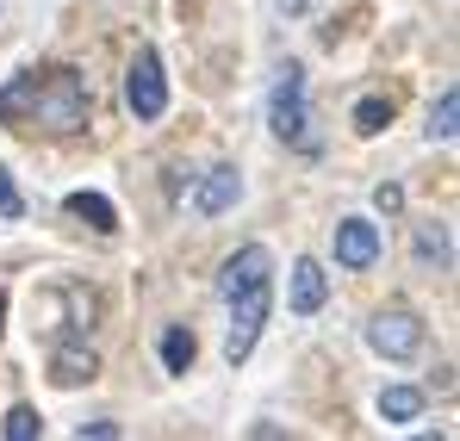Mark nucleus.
<instances>
[{
    "mask_svg": "<svg viewBox=\"0 0 460 441\" xmlns=\"http://www.w3.org/2000/svg\"><path fill=\"white\" fill-rule=\"evenodd\" d=\"M380 224L367 218H342L336 224V268H349V274H361V268H374L380 261Z\"/></svg>",
    "mask_w": 460,
    "mask_h": 441,
    "instance_id": "0eeeda50",
    "label": "nucleus"
},
{
    "mask_svg": "<svg viewBox=\"0 0 460 441\" xmlns=\"http://www.w3.org/2000/svg\"><path fill=\"white\" fill-rule=\"evenodd\" d=\"M268 125H274V137H280V144L317 155V131H311V106H305V69H299V63H287V69H280V81H274Z\"/></svg>",
    "mask_w": 460,
    "mask_h": 441,
    "instance_id": "f03ea898",
    "label": "nucleus"
},
{
    "mask_svg": "<svg viewBox=\"0 0 460 441\" xmlns=\"http://www.w3.org/2000/svg\"><path fill=\"white\" fill-rule=\"evenodd\" d=\"M261 280H274V255L261 249V243H249V249H236L225 261V274H218V298H236V293H249V287H261Z\"/></svg>",
    "mask_w": 460,
    "mask_h": 441,
    "instance_id": "6e6552de",
    "label": "nucleus"
},
{
    "mask_svg": "<svg viewBox=\"0 0 460 441\" xmlns=\"http://www.w3.org/2000/svg\"><path fill=\"white\" fill-rule=\"evenodd\" d=\"M236 199H243V174H236L230 162H218V168H206L199 187L187 193V212H193V218H225Z\"/></svg>",
    "mask_w": 460,
    "mask_h": 441,
    "instance_id": "423d86ee",
    "label": "nucleus"
},
{
    "mask_svg": "<svg viewBox=\"0 0 460 441\" xmlns=\"http://www.w3.org/2000/svg\"><path fill=\"white\" fill-rule=\"evenodd\" d=\"M75 436H93V441H112V436H119V423H112V417H93V423H81Z\"/></svg>",
    "mask_w": 460,
    "mask_h": 441,
    "instance_id": "aec40b11",
    "label": "nucleus"
},
{
    "mask_svg": "<svg viewBox=\"0 0 460 441\" xmlns=\"http://www.w3.org/2000/svg\"><path fill=\"white\" fill-rule=\"evenodd\" d=\"M25 206H19V187H13V174L0 168V218H19Z\"/></svg>",
    "mask_w": 460,
    "mask_h": 441,
    "instance_id": "6ab92c4d",
    "label": "nucleus"
},
{
    "mask_svg": "<svg viewBox=\"0 0 460 441\" xmlns=\"http://www.w3.org/2000/svg\"><path fill=\"white\" fill-rule=\"evenodd\" d=\"M323 298H330V274H323L311 255H305V261H293V311H299V317H317Z\"/></svg>",
    "mask_w": 460,
    "mask_h": 441,
    "instance_id": "9d476101",
    "label": "nucleus"
},
{
    "mask_svg": "<svg viewBox=\"0 0 460 441\" xmlns=\"http://www.w3.org/2000/svg\"><path fill=\"white\" fill-rule=\"evenodd\" d=\"M367 348L385 355V361H411V355L423 348V317H417V311H404V304L374 311V323H367Z\"/></svg>",
    "mask_w": 460,
    "mask_h": 441,
    "instance_id": "20e7f679",
    "label": "nucleus"
},
{
    "mask_svg": "<svg viewBox=\"0 0 460 441\" xmlns=\"http://www.w3.org/2000/svg\"><path fill=\"white\" fill-rule=\"evenodd\" d=\"M193 355H199L193 330H181V323H174V330L162 336V367H168V373H187V367H193Z\"/></svg>",
    "mask_w": 460,
    "mask_h": 441,
    "instance_id": "2eb2a0df",
    "label": "nucleus"
},
{
    "mask_svg": "<svg viewBox=\"0 0 460 441\" xmlns=\"http://www.w3.org/2000/svg\"><path fill=\"white\" fill-rule=\"evenodd\" d=\"M417 261H423V268H436V274H448V268H455V230H448L442 218L417 224Z\"/></svg>",
    "mask_w": 460,
    "mask_h": 441,
    "instance_id": "9b49d317",
    "label": "nucleus"
},
{
    "mask_svg": "<svg viewBox=\"0 0 460 441\" xmlns=\"http://www.w3.org/2000/svg\"><path fill=\"white\" fill-rule=\"evenodd\" d=\"M0 317H6V293H0Z\"/></svg>",
    "mask_w": 460,
    "mask_h": 441,
    "instance_id": "4be33fe9",
    "label": "nucleus"
},
{
    "mask_svg": "<svg viewBox=\"0 0 460 441\" xmlns=\"http://www.w3.org/2000/svg\"><path fill=\"white\" fill-rule=\"evenodd\" d=\"M274 6H280V13H299V6H305V0H274Z\"/></svg>",
    "mask_w": 460,
    "mask_h": 441,
    "instance_id": "412c9836",
    "label": "nucleus"
},
{
    "mask_svg": "<svg viewBox=\"0 0 460 441\" xmlns=\"http://www.w3.org/2000/svg\"><path fill=\"white\" fill-rule=\"evenodd\" d=\"M374 206H380L385 218H398V212H404V187H392V181H385V187H374Z\"/></svg>",
    "mask_w": 460,
    "mask_h": 441,
    "instance_id": "a211bd4d",
    "label": "nucleus"
},
{
    "mask_svg": "<svg viewBox=\"0 0 460 441\" xmlns=\"http://www.w3.org/2000/svg\"><path fill=\"white\" fill-rule=\"evenodd\" d=\"M380 417L385 423H417V417H423V392H417V385H385Z\"/></svg>",
    "mask_w": 460,
    "mask_h": 441,
    "instance_id": "ddd939ff",
    "label": "nucleus"
},
{
    "mask_svg": "<svg viewBox=\"0 0 460 441\" xmlns=\"http://www.w3.org/2000/svg\"><path fill=\"white\" fill-rule=\"evenodd\" d=\"M100 373V361H93V348L87 342H63L57 355H50V379L63 385V392H75V385H87Z\"/></svg>",
    "mask_w": 460,
    "mask_h": 441,
    "instance_id": "1a4fd4ad",
    "label": "nucleus"
},
{
    "mask_svg": "<svg viewBox=\"0 0 460 441\" xmlns=\"http://www.w3.org/2000/svg\"><path fill=\"white\" fill-rule=\"evenodd\" d=\"M0 436H6V441H38V436H44V417H38L31 404H13L6 423H0Z\"/></svg>",
    "mask_w": 460,
    "mask_h": 441,
    "instance_id": "dca6fc26",
    "label": "nucleus"
},
{
    "mask_svg": "<svg viewBox=\"0 0 460 441\" xmlns=\"http://www.w3.org/2000/svg\"><path fill=\"white\" fill-rule=\"evenodd\" d=\"M385 125H392V106H385V100H361V106H355V131H361V137H374Z\"/></svg>",
    "mask_w": 460,
    "mask_h": 441,
    "instance_id": "f3484780",
    "label": "nucleus"
},
{
    "mask_svg": "<svg viewBox=\"0 0 460 441\" xmlns=\"http://www.w3.org/2000/svg\"><path fill=\"white\" fill-rule=\"evenodd\" d=\"M268 311H274V280H261V287H249V293L230 298V330H225V361H249V348L261 342V330H268Z\"/></svg>",
    "mask_w": 460,
    "mask_h": 441,
    "instance_id": "7ed1b4c3",
    "label": "nucleus"
},
{
    "mask_svg": "<svg viewBox=\"0 0 460 441\" xmlns=\"http://www.w3.org/2000/svg\"><path fill=\"white\" fill-rule=\"evenodd\" d=\"M460 119V87H442V100H436V106H429V137H436V144H455V125Z\"/></svg>",
    "mask_w": 460,
    "mask_h": 441,
    "instance_id": "4468645a",
    "label": "nucleus"
},
{
    "mask_svg": "<svg viewBox=\"0 0 460 441\" xmlns=\"http://www.w3.org/2000/svg\"><path fill=\"white\" fill-rule=\"evenodd\" d=\"M125 106H131L144 125L168 112V75H162V57H155L150 44L137 50V63H131V75H125Z\"/></svg>",
    "mask_w": 460,
    "mask_h": 441,
    "instance_id": "39448f33",
    "label": "nucleus"
},
{
    "mask_svg": "<svg viewBox=\"0 0 460 441\" xmlns=\"http://www.w3.org/2000/svg\"><path fill=\"white\" fill-rule=\"evenodd\" d=\"M69 212H75V218H87L100 236H112V230H119V206H112L106 193H69Z\"/></svg>",
    "mask_w": 460,
    "mask_h": 441,
    "instance_id": "f8f14e48",
    "label": "nucleus"
},
{
    "mask_svg": "<svg viewBox=\"0 0 460 441\" xmlns=\"http://www.w3.org/2000/svg\"><path fill=\"white\" fill-rule=\"evenodd\" d=\"M87 112H93V100H87V81L75 69H31V75H13L6 87H0V119L13 125V131H31V125H44V131H57V137H69L87 125Z\"/></svg>",
    "mask_w": 460,
    "mask_h": 441,
    "instance_id": "f257e3e1",
    "label": "nucleus"
}]
</instances>
